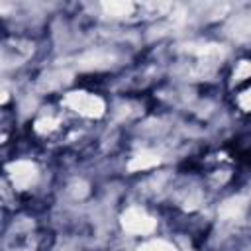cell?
<instances>
[{"label": "cell", "mask_w": 251, "mask_h": 251, "mask_svg": "<svg viewBox=\"0 0 251 251\" xmlns=\"http://www.w3.org/2000/svg\"><path fill=\"white\" fill-rule=\"evenodd\" d=\"M231 33L237 39H251V18H239L231 25Z\"/></svg>", "instance_id": "obj_6"}, {"label": "cell", "mask_w": 251, "mask_h": 251, "mask_svg": "<svg viewBox=\"0 0 251 251\" xmlns=\"http://www.w3.org/2000/svg\"><path fill=\"white\" fill-rule=\"evenodd\" d=\"M247 76H251V63H249V61H241L239 67H237L235 73H233V78H235V80H245Z\"/></svg>", "instance_id": "obj_10"}, {"label": "cell", "mask_w": 251, "mask_h": 251, "mask_svg": "<svg viewBox=\"0 0 251 251\" xmlns=\"http://www.w3.org/2000/svg\"><path fill=\"white\" fill-rule=\"evenodd\" d=\"M55 126H57V122H55V120H51V118H43V120H39V122L35 124L37 131H51Z\"/></svg>", "instance_id": "obj_11"}, {"label": "cell", "mask_w": 251, "mask_h": 251, "mask_svg": "<svg viewBox=\"0 0 251 251\" xmlns=\"http://www.w3.org/2000/svg\"><path fill=\"white\" fill-rule=\"evenodd\" d=\"M239 106H241L243 110H249V112H251V90H247V92H243V94L239 96Z\"/></svg>", "instance_id": "obj_12"}, {"label": "cell", "mask_w": 251, "mask_h": 251, "mask_svg": "<svg viewBox=\"0 0 251 251\" xmlns=\"http://www.w3.org/2000/svg\"><path fill=\"white\" fill-rule=\"evenodd\" d=\"M104 10L110 14V16H116V18H122V16H129L133 6L129 2H110V4H104Z\"/></svg>", "instance_id": "obj_7"}, {"label": "cell", "mask_w": 251, "mask_h": 251, "mask_svg": "<svg viewBox=\"0 0 251 251\" xmlns=\"http://www.w3.org/2000/svg\"><path fill=\"white\" fill-rule=\"evenodd\" d=\"M243 210H245V200L243 198H231V200H227V202L222 204L220 214L224 218H231L233 220V218H239L243 214Z\"/></svg>", "instance_id": "obj_4"}, {"label": "cell", "mask_w": 251, "mask_h": 251, "mask_svg": "<svg viewBox=\"0 0 251 251\" xmlns=\"http://www.w3.org/2000/svg\"><path fill=\"white\" fill-rule=\"evenodd\" d=\"M157 163H159V157L157 155H153V153H141V155L133 157L127 167H129V171H143V169H149V167H153Z\"/></svg>", "instance_id": "obj_5"}, {"label": "cell", "mask_w": 251, "mask_h": 251, "mask_svg": "<svg viewBox=\"0 0 251 251\" xmlns=\"http://www.w3.org/2000/svg\"><path fill=\"white\" fill-rule=\"evenodd\" d=\"M67 104L80 112L82 116H88V118H98L104 114V102L94 96V94H86V92H71L67 96Z\"/></svg>", "instance_id": "obj_1"}, {"label": "cell", "mask_w": 251, "mask_h": 251, "mask_svg": "<svg viewBox=\"0 0 251 251\" xmlns=\"http://www.w3.org/2000/svg\"><path fill=\"white\" fill-rule=\"evenodd\" d=\"M69 80V73L65 71H57V73H49L43 76V88H55V86H61Z\"/></svg>", "instance_id": "obj_8"}, {"label": "cell", "mask_w": 251, "mask_h": 251, "mask_svg": "<svg viewBox=\"0 0 251 251\" xmlns=\"http://www.w3.org/2000/svg\"><path fill=\"white\" fill-rule=\"evenodd\" d=\"M10 176L14 180V186L27 188L37 180V169L27 161H18L16 165L10 167Z\"/></svg>", "instance_id": "obj_3"}, {"label": "cell", "mask_w": 251, "mask_h": 251, "mask_svg": "<svg viewBox=\"0 0 251 251\" xmlns=\"http://www.w3.org/2000/svg\"><path fill=\"white\" fill-rule=\"evenodd\" d=\"M122 226L129 233H141L143 235V233H151L155 229V220L151 216H147L143 210L129 208L122 216Z\"/></svg>", "instance_id": "obj_2"}, {"label": "cell", "mask_w": 251, "mask_h": 251, "mask_svg": "<svg viewBox=\"0 0 251 251\" xmlns=\"http://www.w3.org/2000/svg\"><path fill=\"white\" fill-rule=\"evenodd\" d=\"M137 251H175V247L165 241H149V243L141 245Z\"/></svg>", "instance_id": "obj_9"}]
</instances>
